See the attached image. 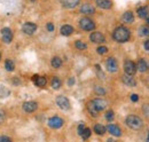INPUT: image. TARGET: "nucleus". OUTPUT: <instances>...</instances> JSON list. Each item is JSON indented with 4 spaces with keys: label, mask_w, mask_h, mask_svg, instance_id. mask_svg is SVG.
I'll list each match as a JSON object with an SVG mask.
<instances>
[{
    "label": "nucleus",
    "mask_w": 149,
    "mask_h": 142,
    "mask_svg": "<svg viewBox=\"0 0 149 142\" xmlns=\"http://www.w3.org/2000/svg\"><path fill=\"white\" fill-rule=\"evenodd\" d=\"M93 103H94V106H96V109H97L99 111L104 110V109L107 108V106H108L107 101L103 100V99H95V100H93Z\"/></svg>",
    "instance_id": "16"
},
{
    "label": "nucleus",
    "mask_w": 149,
    "mask_h": 142,
    "mask_svg": "<svg viewBox=\"0 0 149 142\" xmlns=\"http://www.w3.org/2000/svg\"><path fill=\"white\" fill-rule=\"evenodd\" d=\"M60 32H61V35L62 36H70L72 32H74V28H72L71 25L65 24V25H63V26L61 28Z\"/></svg>",
    "instance_id": "20"
},
{
    "label": "nucleus",
    "mask_w": 149,
    "mask_h": 142,
    "mask_svg": "<svg viewBox=\"0 0 149 142\" xmlns=\"http://www.w3.org/2000/svg\"><path fill=\"white\" fill-rule=\"evenodd\" d=\"M126 125L132 128V129H140L142 127V120L140 117L135 116V115H129L125 119Z\"/></svg>",
    "instance_id": "2"
},
{
    "label": "nucleus",
    "mask_w": 149,
    "mask_h": 142,
    "mask_svg": "<svg viewBox=\"0 0 149 142\" xmlns=\"http://www.w3.org/2000/svg\"><path fill=\"white\" fill-rule=\"evenodd\" d=\"M84 129H85V126H84V124L79 125V126H78V134H79V135H81V133L84 132Z\"/></svg>",
    "instance_id": "37"
},
{
    "label": "nucleus",
    "mask_w": 149,
    "mask_h": 142,
    "mask_svg": "<svg viewBox=\"0 0 149 142\" xmlns=\"http://www.w3.org/2000/svg\"><path fill=\"white\" fill-rule=\"evenodd\" d=\"M46 28H47V30L48 31H54V25H53V23H47V25H46Z\"/></svg>",
    "instance_id": "38"
},
{
    "label": "nucleus",
    "mask_w": 149,
    "mask_h": 142,
    "mask_svg": "<svg viewBox=\"0 0 149 142\" xmlns=\"http://www.w3.org/2000/svg\"><path fill=\"white\" fill-rule=\"evenodd\" d=\"M107 129H108V132H109L111 135H113V136H120V135H122V131H120V128H119L117 125L109 124L108 127H107Z\"/></svg>",
    "instance_id": "14"
},
{
    "label": "nucleus",
    "mask_w": 149,
    "mask_h": 142,
    "mask_svg": "<svg viewBox=\"0 0 149 142\" xmlns=\"http://www.w3.org/2000/svg\"><path fill=\"white\" fill-rule=\"evenodd\" d=\"M33 81L37 85L38 87H45L47 84V80L45 77H39V76H35L33 77Z\"/></svg>",
    "instance_id": "19"
},
{
    "label": "nucleus",
    "mask_w": 149,
    "mask_h": 142,
    "mask_svg": "<svg viewBox=\"0 0 149 142\" xmlns=\"http://www.w3.org/2000/svg\"><path fill=\"white\" fill-rule=\"evenodd\" d=\"M131 100H132L133 102H136V101L139 100V96H138L136 94H132V95H131Z\"/></svg>",
    "instance_id": "39"
},
{
    "label": "nucleus",
    "mask_w": 149,
    "mask_h": 142,
    "mask_svg": "<svg viewBox=\"0 0 149 142\" xmlns=\"http://www.w3.org/2000/svg\"><path fill=\"white\" fill-rule=\"evenodd\" d=\"M122 81H123L125 85L130 86V87H134V86L136 85V81H135V79L133 78V76H132V74H127V73H125V74L122 77Z\"/></svg>",
    "instance_id": "12"
},
{
    "label": "nucleus",
    "mask_w": 149,
    "mask_h": 142,
    "mask_svg": "<svg viewBox=\"0 0 149 142\" xmlns=\"http://www.w3.org/2000/svg\"><path fill=\"white\" fill-rule=\"evenodd\" d=\"M94 92L96 94H99V95H104L106 94V89L103 88V87H101V86H95L94 87Z\"/></svg>",
    "instance_id": "32"
},
{
    "label": "nucleus",
    "mask_w": 149,
    "mask_h": 142,
    "mask_svg": "<svg viewBox=\"0 0 149 142\" xmlns=\"http://www.w3.org/2000/svg\"><path fill=\"white\" fill-rule=\"evenodd\" d=\"M90 39H91V41L94 42V44H102V42H104V41H106L104 36L102 35L101 32H99V31L92 32L91 36H90Z\"/></svg>",
    "instance_id": "9"
},
{
    "label": "nucleus",
    "mask_w": 149,
    "mask_h": 142,
    "mask_svg": "<svg viewBox=\"0 0 149 142\" xmlns=\"http://www.w3.org/2000/svg\"><path fill=\"white\" fill-rule=\"evenodd\" d=\"M37 30V25L32 22H25L23 25H22V31L28 36H31L33 35Z\"/></svg>",
    "instance_id": "4"
},
{
    "label": "nucleus",
    "mask_w": 149,
    "mask_h": 142,
    "mask_svg": "<svg viewBox=\"0 0 149 142\" xmlns=\"http://www.w3.org/2000/svg\"><path fill=\"white\" fill-rule=\"evenodd\" d=\"M80 136H81V138H83L84 140L88 139V138L91 136V129H90V128H86V127H85V129H84V132L81 133V135H80Z\"/></svg>",
    "instance_id": "31"
},
{
    "label": "nucleus",
    "mask_w": 149,
    "mask_h": 142,
    "mask_svg": "<svg viewBox=\"0 0 149 142\" xmlns=\"http://www.w3.org/2000/svg\"><path fill=\"white\" fill-rule=\"evenodd\" d=\"M63 119L62 118H60V117H51L49 119H48V122H47V124H48V126L51 127V128H55V129H57V128H61L62 126H63Z\"/></svg>",
    "instance_id": "6"
},
{
    "label": "nucleus",
    "mask_w": 149,
    "mask_h": 142,
    "mask_svg": "<svg viewBox=\"0 0 149 142\" xmlns=\"http://www.w3.org/2000/svg\"><path fill=\"white\" fill-rule=\"evenodd\" d=\"M0 60H1V54H0Z\"/></svg>",
    "instance_id": "45"
},
{
    "label": "nucleus",
    "mask_w": 149,
    "mask_h": 142,
    "mask_svg": "<svg viewBox=\"0 0 149 142\" xmlns=\"http://www.w3.org/2000/svg\"><path fill=\"white\" fill-rule=\"evenodd\" d=\"M5 68H6V70L7 71H13L15 69V64H14V62H13V60H6V62H5Z\"/></svg>",
    "instance_id": "26"
},
{
    "label": "nucleus",
    "mask_w": 149,
    "mask_h": 142,
    "mask_svg": "<svg viewBox=\"0 0 149 142\" xmlns=\"http://www.w3.org/2000/svg\"><path fill=\"white\" fill-rule=\"evenodd\" d=\"M5 119H6V113L2 110H0V124H2L5 122Z\"/></svg>",
    "instance_id": "36"
},
{
    "label": "nucleus",
    "mask_w": 149,
    "mask_h": 142,
    "mask_svg": "<svg viewBox=\"0 0 149 142\" xmlns=\"http://www.w3.org/2000/svg\"><path fill=\"white\" fill-rule=\"evenodd\" d=\"M23 110L25 111V112H33V111H36L38 108V104L37 102H35V101H26V102H24L23 103Z\"/></svg>",
    "instance_id": "11"
},
{
    "label": "nucleus",
    "mask_w": 149,
    "mask_h": 142,
    "mask_svg": "<svg viewBox=\"0 0 149 142\" xmlns=\"http://www.w3.org/2000/svg\"><path fill=\"white\" fill-rule=\"evenodd\" d=\"M147 140H148V141H149V134H148V139H147Z\"/></svg>",
    "instance_id": "44"
},
{
    "label": "nucleus",
    "mask_w": 149,
    "mask_h": 142,
    "mask_svg": "<svg viewBox=\"0 0 149 142\" xmlns=\"http://www.w3.org/2000/svg\"><path fill=\"white\" fill-rule=\"evenodd\" d=\"M130 30L125 26H117L113 32H112V38L117 42H126L130 39Z\"/></svg>",
    "instance_id": "1"
},
{
    "label": "nucleus",
    "mask_w": 149,
    "mask_h": 142,
    "mask_svg": "<svg viewBox=\"0 0 149 142\" xmlns=\"http://www.w3.org/2000/svg\"><path fill=\"white\" fill-rule=\"evenodd\" d=\"M148 69H149V68H148Z\"/></svg>",
    "instance_id": "47"
},
{
    "label": "nucleus",
    "mask_w": 149,
    "mask_h": 142,
    "mask_svg": "<svg viewBox=\"0 0 149 142\" xmlns=\"http://www.w3.org/2000/svg\"><path fill=\"white\" fill-rule=\"evenodd\" d=\"M51 64H52V67H53V68H55V69H58V68L62 65V60H61L60 57L55 56V57H53V58H52V62H51Z\"/></svg>",
    "instance_id": "25"
},
{
    "label": "nucleus",
    "mask_w": 149,
    "mask_h": 142,
    "mask_svg": "<svg viewBox=\"0 0 149 142\" xmlns=\"http://www.w3.org/2000/svg\"><path fill=\"white\" fill-rule=\"evenodd\" d=\"M9 94H10V92H9V89L7 88V87L0 86V99H5V97H7Z\"/></svg>",
    "instance_id": "27"
},
{
    "label": "nucleus",
    "mask_w": 149,
    "mask_h": 142,
    "mask_svg": "<svg viewBox=\"0 0 149 142\" xmlns=\"http://www.w3.org/2000/svg\"><path fill=\"white\" fill-rule=\"evenodd\" d=\"M79 1L80 0H61V3L64 8H68V9H72L74 7H77L79 5Z\"/></svg>",
    "instance_id": "13"
},
{
    "label": "nucleus",
    "mask_w": 149,
    "mask_h": 142,
    "mask_svg": "<svg viewBox=\"0 0 149 142\" xmlns=\"http://www.w3.org/2000/svg\"><path fill=\"white\" fill-rule=\"evenodd\" d=\"M95 1H96V0H95Z\"/></svg>",
    "instance_id": "46"
},
{
    "label": "nucleus",
    "mask_w": 149,
    "mask_h": 142,
    "mask_svg": "<svg viewBox=\"0 0 149 142\" xmlns=\"http://www.w3.org/2000/svg\"><path fill=\"white\" fill-rule=\"evenodd\" d=\"M80 12H81L83 14L91 15V14H94V13H95V8H94L92 5H90V3H84V5H81V7H80Z\"/></svg>",
    "instance_id": "15"
},
{
    "label": "nucleus",
    "mask_w": 149,
    "mask_h": 142,
    "mask_svg": "<svg viewBox=\"0 0 149 142\" xmlns=\"http://www.w3.org/2000/svg\"><path fill=\"white\" fill-rule=\"evenodd\" d=\"M87 110H88V112H90V115H91L92 117H97L99 110L96 109V106H94L93 101H90V102L87 103Z\"/></svg>",
    "instance_id": "18"
},
{
    "label": "nucleus",
    "mask_w": 149,
    "mask_h": 142,
    "mask_svg": "<svg viewBox=\"0 0 149 142\" xmlns=\"http://www.w3.org/2000/svg\"><path fill=\"white\" fill-rule=\"evenodd\" d=\"M107 131V127H104L102 124H96L94 126V132L97 134V135H103Z\"/></svg>",
    "instance_id": "21"
},
{
    "label": "nucleus",
    "mask_w": 149,
    "mask_h": 142,
    "mask_svg": "<svg viewBox=\"0 0 149 142\" xmlns=\"http://www.w3.org/2000/svg\"><path fill=\"white\" fill-rule=\"evenodd\" d=\"M56 104L58 106L60 109H62V110H69L70 109V102H69V100L65 96H63V95H60V96L56 97Z\"/></svg>",
    "instance_id": "5"
},
{
    "label": "nucleus",
    "mask_w": 149,
    "mask_h": 142,
    "mask_svg": "<svg viewBox=\"0 0 149 142\" xmlns=\"http://www.w3.org/2000/svg\"><path fill=\"white\" fill-rule=\"evenodd\" d=\"M143 46H145V49H146L147 52H149V39L145 41V45H143Z\"/></svg>",
    "instance_id": "41"
},
{
    "label": "nucleus",
    "mask_w": 149,
    "mask_h": 142,
    "mask_svg": "<svg viewBox=\"0 0 149 142\" xmlns=\"http://www.w3.org/2000/svg\"><path fill=\"white\" fill-rule=\"evenodd\" d=\"M1 38L5 44H10L13 40V32L9 28H3L1 30Z\"/></svg>",
    "instance_id": "7"
},
{
    "label": "nucleus",
    "mask_w": 149,
    "mask_h": 142,
    "mask_svg": "<svg viewBox=\"0 0 149 142\" xmlns=\"http://www.w3.org/2000/svg\"><path fill=\"white\" fill-rule=\"evenodd\" d=\"M96 5L101 9H110L112 7L111 0H96Z\"/></svg>",
    "instance_id": "17"
},
{
    "label": "nucleus",
    "mask_w": 149,
    "mask_h": 142,
    "mask_svg": "<svg viewBox=\"0 0 149 142\" xmlns=\"http://www.w3.org/2000/svg\"><path fill=\"white\" fill-rule=\"evenodd\" d=\"M96 52L100 54V55H103V54H106L108 52V48H107L106 46H100V47H97Z\"/></svg>",
    "instance_id": "33"
},
{
    "label": "nucleus",
    "mask_w": 149,
    "mask_h": 142,
    "mask_svg": "<svg viewBox=\"0 0 149 142\" xmlns=\"http://www.w3.org/2000/svg\"><path fill=\"white\" fill-rule=\"evenodd\" d=\"M124 71H125V73L133 76L135 73V71H136V67H135V64L132 61L127 60V61L124 62Z\"/></svg>",
    "instance_id": "10"
},
{
    "label": "nucleus",
    "mask_w": 149,
    "mask_h": 142,
    "mask_svg": "<svg viewBox=\"0 0 149 142\" xmlns=\"http://www.w3.org/2000/svg\"><path fill=\"white\" fill-rule=\"evenodd\" d=\"M74 78H70V79H69V81H68V85H69V86H71V85H74Z\"/></svg>",
    "instance_id": "42"
},
{
    "label": "nucleus",
    "mask_w": 149,
    "mask_h": 142,
    "mask_svg": "<svg viewBox=\"0 0 149 142\" xmlns=\"http://www.w3.org/2000/svg\"><path fill=\"white\" fill-rule=\"evenodd\" d=\"M147 22L149 23V17H147Z\"/></svg>",
    "instance_id": "43"
},
{
    "label": "nucleus",
    "mask_w": 149,
    "mask_h": 142,
    "mask_svg": "<svg viewBox=\"0 0 149 142\" xmlns=\"http://www.w3.org/2000/svg\"><path fill=\"white\" fill-rule=\"evenodd\" d=\"M74 46H76L78 49H80V51H84V49H86V48H87V45H86L85 42L80 41V40H77V41L74 42Z\"/></svg>",
    "instance_id": "29"
},
{
    "label": "nucleus",
    "mask_w": 149,
    "mask_h": 142,
    "mask_svg": "<svg viewBox=\"0 0 149 142\" xmlns=\"http://www.w3.org/2000/svg\"><path fill=\"white\" fill-rule=\"evenodd\" d=\"M61 85H62L61 79H60L58 77H53V79H52V81H51V86L54 89H58L61 87Z\"/></svg>",
    "instance_id": "24"
},
{
    "label": "nucleus",
    "mask_w": 149,
    "mask_h": 142,
    "mask_svg": "<svg viewBox=\"0 0 149 142\" xmlns=\"http://www.w3.org/2000/svg\"><path fill=\"white\" fill-rule=\"evenodd\" d=\"M106 118H107V120H112L113 119V111H111V110H109V111H107L106 112Z\"/></svg>",
    "instance_id": "34"
},
{
    "label": "nucleus",
    "mask_w": 149,
    "mask_h": 142,
    "mask_svg": "<svg viewBox=\"0 0 149 142\" xmlns=\"http://www.w3.org/2000/svg\"><path fill=\"white\" fill-rule=\"evenodd\" d=\"M138 15L141 18H147L148 17V13H147V8L146 7H140L138 9Z\"/></svg>",
    "instance_id": "28"
},
{
    "label": "nucleus",
    "mask_w": 149,
    "mask_h": 142,
    "mask_svg": "<svg viewBox=\"0 0 149 142\" xmlns=\"http://www.w3.org/2000/svg\"><path fill=\"white\" fill-rule=\"evenodd\" d=\"M139 32H140V36H142V37H148L149 36V28L147 26H141L140 29H139Z\"/></svg>",
    "instance_id": "30"
},
{
    "label": "nucleus",
    "mask_w": 149,
    "mask_h": 142,
    "mask_svg": "<svg viewBox=\"0 0 149 142\" xmlns=\"http://www.w3.org/2000/svg\"><path fill=\"white\" fill-rule=\"evenodd\" d=\"M122 18H123V21L125 23H132L134 21V16H133V13L132 12H125L123 14V17Z\"/></svg>",
    "instance_id": "22"
},
{
    "label": "nucleus",
    "mask_w": 149,
    "mask_h": 142,
    "mask_svg": "<svg viewBox=\"0 0 149 142\" xmlns=\"http://www.w3.org/2000/svg\"><path fill=\"white\" fill-rule=\"evenodd\" d=\"M136 69L140 71V72H145V71L148 69V67H147V63H146V61H145L143 58H140V60H139Z\"/></svg>",
    "instance_id": "23"
},
{
    "label": "nucleus",
    "mask_w": 149,
    "mask_h": 142,
    "mask_svg": "<svg viewBox=\"0 0 149 142\" xmlns=\"http://www.w3.org/2000/svg\"><path fill=\"white\" fill-rule=\"evenodd\" d=\"M79 26L84 31H92L95 29V23L93 19H91L90 17H83L79 21Z\"/></svg>",
    "instance_id": "3"
},
{
    "label": "nucleus",
    "mask_w": 149,
    "mask_h": 142,
    "mask_svg": "<svg viewBox=\"0 0 149 142\" xmlns=\"http://www.w3.org/2000/svg\"><path fill=\"white\" fill-rule=\"evenodd\" d=\"M106 68L109 72H116L118 70V63L113 57H109L106 61Z\"/></svg>",
    "instance_id": "8"
},
{
    "label": "nucleus",
    "mask_w": 149,
    "mask_h": 142,
    "mask_svg": "<svg viewBox=\"0 0 149 142\" xmlns=\"http://www.w3.org/2000/svg\"><path fill=\"white\" fill-rule=\"evenodd\" d=\"M142 111H143V113L149 118V104H145V106H142Z\"/></svg>",
    "instance_id": "35"
},
{
    "label": "nucleus",
    "mask_w": 149,
    "mask_h": 142,
    "mask_svg": "<svg viewBox=\"0 0 149 142\" xmlns=\"http://www.w3.org/2000/svg\"><path fill=\"white\" fill-rule=\"evenodd\" d=\"M0 141H12V139L10 138H8V136H0Z\"/></svg>",
    "instance_id": "40"
}]
</instances>
